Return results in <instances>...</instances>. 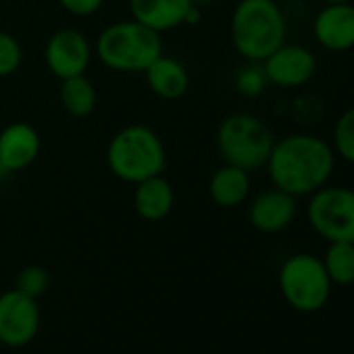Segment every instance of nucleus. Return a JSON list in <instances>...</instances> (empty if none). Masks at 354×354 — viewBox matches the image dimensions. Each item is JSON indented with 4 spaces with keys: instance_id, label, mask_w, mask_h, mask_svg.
Here are the masks:
<instances>
[{
    "instance_id": "obj_1",
    "label": "nucleus",
    "mask_w": 354,
    "mask_h": 354,
    "mask_svg": "<svg viewBox=\"0 0 354 354\" xmlns=\"http://www.w3.org/2000/svg\"><path fill=\"white\" fill-rule=\"evenodd\" d=\"M335 158L327 140L313 133H290L273 142L265 169L273 188L300 198L329 184Z\"/></svg>"
},
{
    "instance_id": "obj_2",
    "label": "nucleus",
    "mask_w": 354,
    "mask_h": 354,
    "mask_svg": "<svg viewBox=\"0 0 354 354\" xmlns=\"http://www.w3.org/2000/svg\"><path fill=\"white\" fill-rule=\"evenodd\" d=\"M288 36V19L275 0H238L230 19L236 53L248 63H263Z\"/></svg>"
},
{
    "instance_id": "obj_3",
    "label": "nucleus",
    "mask_w": 354,
    "mask_h": 354,
    "mask_svg": "<svg viewBox=\"0 0 354 354\" xmlns=\"http://www.w3.org/2000/svg\"><path fill=\"white\" fill-rule=\"evenodd\" d=\"M106 167L117 180L136 186L165 171V142L148 125H125L117 129L106 144Z\"/></svg>"
},
{
    "instance_id": "obj_4",
    "label": "nucleus",
    "mask_w": 354,
    "mask_h": 354,
    "mask_svg": "<svg viewBox=\"0 0 354 354\" xmlns=\"http://www.w3.org/2000/svg\"><path fill=\"white\" fill-rule=\"evenodd\" d=\"M160 55V34L136 19L106 26L94 42V57L115 73H144Z\"/></svg>"
},
{
    "instance_id": "obj_5",
    "label": "nucleus",
    "mask_w": 354,
    "mask_h": 354,
    "mask_svg": "<svg viewBox=\"0 0 354 354\" xmlns=\"http://www.w3.org/2000/svg\"><path fill=\"white\" fill-rule=\"evenodd\" d=\"M215 142L227 165L252 173L265 167L275 138L261 117L252 113H234L219 123Z\"/></svg>"
},
{
    "instance_id": "obj_6",
    "label": "nucleus",
    "mask_w": 354,
    "mask_h": 354,
    "mask_svg": "<svg viewBox=\"0 0 354 354\" xmlns=\"http://www.w3.org/2000/svg\"><path fill=\"white\" fill-rule=\"evenodd\" d=\"M277 283L283 300L300 313L321 310L331 296V279L323 261L308 252L288 257L277 273Z\"/></svg>"
},
{
    "instance_id": "obj_7",
    "label": "nucleus",
    "mask_w": 354,
    "mask_h": 354,
    "mask_svg": "<svg viewBox=\"0 0 354 354\" xmlns=\"http://www.w3.org/2000/svg\"><path fill=\"white\" fill-rule=\"evenodd\" d=\"M306 219L327 242H354V190L325 184L308 196Z\"/></svg>"
},
{
    "instance_id": "obj_8",
    "label": "nucleus",
    "mask_w": 354,
    "mask_h": 354,
    "mask_svg": "<svg viewBox=\"0 0 354 354\" xmlns=\"http://www.w3.org/2000/svg\"><path fill=\"white\" fill-rule=\"evenodd\" d=\"M94 59V44L82 30L61 28L57 30L44 46V63L46 69L57 80H69L75 75H84L90 69Z\"/></svg>"
},
{
    "instance_id": "obj_9",
    "label": "nucleus",
    "mask_w": 354,
    "mask_h": 354,
    "mask_svg": "<svg viewBox=\"0 0 354 354\" xmlns=\"http://www.w3.org/2000/svg\"><path fill=\"white\" fill-rule=\"evenodd\" d=\"M40 329L38 300L19 290L0 294V344L9 348L28 346Z\"/></svg>"
},
{
    "instance_id": "obj_10",
    "label": "nucleus",
    "mask_w": 354,
    "mask_h": 354,
    "mask_svg": "<svg viewBox=\"0 0 354 354\" xmlns=\"http://www.w3.org/2000/svg\"><path fill=\"white\" fill-rule=\"evenodd\" d=\"M261 65L269 84L283 90L306 86L317 71L315 55L302 44H288V42H283L275 53H271Z\"/></svg>"
},
{
    "instance_id": "obj_11",
    "label": "nucleus",
    "mask_w": 354,
    "mask_h": 354,
    "mask_svg": "<svg viewBox=\"0 0 354 354\" xmlns=\"http://www.w3.org/2000/svg\"><path fill=\"white\" fill-rule=\"evenodd\" d=\"M42 150L40 133L26 121H15L0 129V162L7 173H17L36 162Z\"/></svg>"
},
{
    "instance_id": "obj_12",
    "label": "nucleus",
    "mask_w": 354,
    "mask_h": 354,
    "mask_svg": "<svg viewBox=\"0 0 354 354\" xmlns=\"http://www.w3.org/2000/svg\"><path fill=\"white\" fill-rule=\"evenodd\" d=\"M313 36L319 46L331 53H346L354 48V5H325L315 21Z\"/></svg>"
},
{
    "instance_id": "obj_13",
    "label": "nucleus",
    "mask_w": 354,
    "mask_h": 354,
    "mask_svg": "<svg viewBox=\"0 0 354 354\" xmlns=\"http://www.w3.org/2000/svg\"><path fill=\"white\" fill-rule=\"evenodd\" d=\"M296 217V198L279 188L257 194L248 207V221L261 234H279Z\"/></svg>"
},
{
    "instance_id": "obj_14",
    "label": "nucleus",
    "mask_w": 354,
    "mask_h": 354,
    "mask_svg": "<svg viewBox=\"0 0 354 354\" xmlns=\"http://www.w3.org/2000/svg\"><path fill=\"white\" fill-rule=\"evenodd\" d=\"M192 5V0H127L131 19L158 34L184 26L186 13Z\"/></svg>"
},
{
    "instance_id": "obj_15",
    "label": "nucleus",
    "mask_w": 354,
    "mask_h": 354,
    "mask_svg": "<svg viewBox=\"0 0 354 354\" xmlns=\"http://www.w3.org/2000/svg\"><path fill=\"white\" fill-rule=\"evenodd\" d=\"M148 90L160 100H180L190 88V73L182 61L160 55L144 71Z\"/></svg>"
},
{
    "instance_id": "obj_16",
    "label": "nucleus",
    "mask_w": 354,
    "mask_h": 354,
    "mask_svg": "<svg viewBox=\"0 0 354 354\" xmlns=\"http://www.w3.org/2000/svg\"><path fill=\"white\" fill-rule=\"evenodd\" d=\"M175 207V192L167 177L154 175L136 184L133 190V209L144 221H162L171 215Z\"/></svg>"
},
{
    "instance_id": "obj_17",
    "label": "nucleus",
    "mask_w": 354,
    "mask_h": 354,
    "mask_svg": "<svg viewBox=\"0 0 354 354\" xmlns=\"http://www.w3.org/2000/svg\"><path fill=\"white\" fill-rule=\"evenodd\" d=\"M250 173L227 162L219 167L209 180V196L217 207L223 209H236L244 205L250 196Z\"/></svg>"
},
{
    "instance_id": "obj_18",
    "label": "nucleus",
    "mask_w": 354,
    "mask_h": 354,
    "mask_svg": "<svg viewBox=\"0 0 354 354\" xmlns=\"http://www.w3.org/2000/svg\"><path fill=\"white\" fill-rule=\"evenodd\" d=\"M59 100H61V106L71 117L84 119V117L92 115V111L96 109L98 92H96L94 82L84 73V75H75V77L61 82Z\"/></svg>"
},
{
    "instance_id": "obj_19",
    "label": "nucleus",
    "mask_w": 354,
    "mask_h": 354,
    "mask_svg": "<svg viewBox=\"0 0 354 354\" xmlns=\"http://www.w3.org/2000/svg\"><path fill=\"white\" fill-rule=\"evenodd\" d=\"M321 261L331 283L335 286L354 283V242H329Z\"/></svg>"
},
{
    "instance_id": "obj_20",
    "label": "nucleus",
    "mask_w": 354,
    "mask_h": 354,
    "mask_svg": "<svg viewBox=\"0 0 354 354\" xmlns=\"http://www.w3.org/2000/svg\"><path fill=\"white\" fill-rule=\"evenodd\" d=\"M331 148L335 156L354 165V106L344 111L333 125L331 133Z\"/></svg>"
},
{
    "instance_id": "obj_21",
    "label": "nucleus",
    "mask_w": 354,
    "mask_h": 354,
    "mask_svg": "<svg viewBox=\"0 0 354 354\" xmlns=\"http://www.w3.org/2000/svg\"><path fill=\"white\" fill-rule=\"evenodd\" d=\"M21 65H24V46L13 34L0 30V80L15 75L21 69Z\"/></svg>"
},
{
    "instance_id": "obj_22",
    "label": "nucleus",
    "mask_w": 354,
    "mask_h": 354,
    "mask_svg": "<svg viewBox=\"0 0 354 354\" xmlns=\"http://www.w3.org/2000/svg\"><path fill=\"white\" fill-rule=\"evenodd\" d=\"M48 286H50V273L38 265L24 267L15 277V290L24 292L26 296H32L36 300L48 290Z\"/></svg>"
},
{
    "instance_id": "obj_23",
    "label": "nucleus",
    "mask_w": 354,
    "mask_h": 354,
    "mask_svg": "<svg viewBox=\"0 0 354 354\" xmlns=\"http://www.w3.org/2000/svg\"><path fill=\"white\" fill-rule=\"evenodd\" d=\"M267 86H269V80H267L261 63H248L236 75V90L246 98H254V96L263 94Z\"/></svg>"
},
{
    "instance_id": "obj_24",
    "label": "nucleus",
    "mask_w": 354,
    "mask_h": 354,
    "mask_svg": "<svg viewBox=\"0 0 354 354\" xmlns=\"http://www.w3.org/2000/svg\"><path fill=\"white\" fill-rule=\"evenodd\" d=\"M59 5L73 17H90L104 7V0H59Z\"/></svg>"
},
{
    "instance_id": "obj_25",
    "label": "nucleus",
    "mask_w": 354,
    "mask_h": 354,
    "mask_svg": "<svg viewBox=\"0 0 354 354\" xmlns=\"http://www.w3.org/2000/svg\"><path fill=\"white\" fill-rule=\"evenodd\" d=\"M201 19H203V7L192 5V7L188 9V13H186L184 26H196V24H201Z\"/></svg>"
},
{
    "instance_id": "obj_26",
    "label": "nucleus",
    "mask_w": 354,
    "mask_h": 354,
    "mask_svg": "<svg viewBox=\"0 0 354 354\" xmlns=\"http://www.w3.org/2000/svg\"><path fill=\"white\" fill-rule=\"evenodd\" d=\"M325 5H344V3H354V0H323Z\"/></svg>"
},
{
    "instance_id": "obj_27",
    "label": "nucleus",
    "mask_w": 354,
    "mask_h": 354,
    "mask_svg": "<svg viewBox=\"0 0 354 354\" xmlns=\"http://www.w3.org/2000/svg\"><path fill=\"white\" fill-rule=\"evenodd\" d=\"M192 3H194V5H198V7H203V9H205V7H207V5H213V3H215V0H192Z\"/></svg>"
},
{
    "instance_id": "obj_28",
    "label": "nucleus",
    "mask_w": 354,
    "mask_h": 354,
    "mask_svg": "<svg viewBox=\"0 0 354 354\" xmlns=\"http://www.w3.org/2000/svg\"><path fill=\"white\" fill-rule=\"evenodd\" d=\"M7 175H9V173H7V169L3 167V162H0V180H5Z\"/></svg>"
},
{
    "instance_id": "obj_29",
    "label": "nucleus",
    "mask_w": 354,
    "mask_h": 354,
    "mask_svg": "<svg viewBox=\"0 0 354 354\" xmlns=\"http://www.w3.org/2000/svg\"><path fill=\"white\" fill-rule=\"evenodd\" d=\"M352 5H354V3H352Z\"/></svg>"
}]
</instances>
